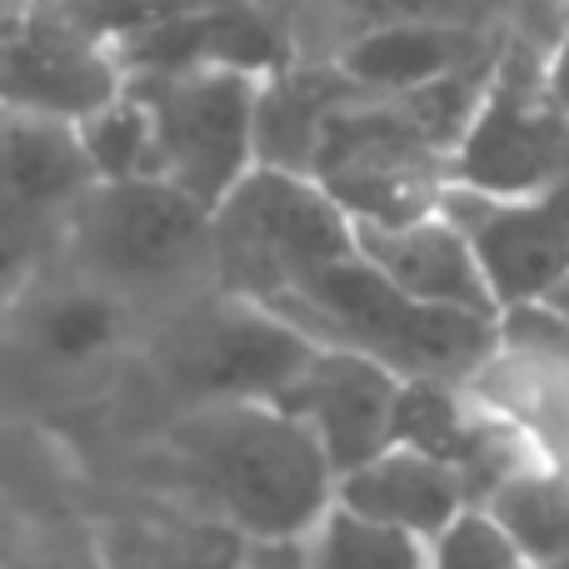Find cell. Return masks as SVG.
Listing matches in <instances>:
<instances>
[{
  "mask_svg": "<svg viewBox=\"0 0 569 569\" xmlns=\"http://www.w3.org/2000/svg\"><path fill=\"white\" fill-rule=\"evenodd\" d=\"M300 560L325 569H420L425 545L375 515L330 500L320 520L300 535Z\"/></svg>",
  "mask_w": 569,
  "mask_h": 569,
  "instance_id": "18",
  "label": "cell"
},
{
  "mask_svg": "<svg viewBox=\"0 0 569 569\" xmlns=\"http://www.w3.org/2000/svg\"><path fill=\"white\" fill-rule=\"evenodd\" d=\"M310 345L360 350L400 380H475L500 345V315L425 305L390 284L355 250L266 305Z\"/></svg>",
  "mask_w": 569,
  "mask_h": 569,
  "instance_id": "2",
  "label": "cell"
},
{
  "mask_svg": "<svg viewBox=\"0 0 569 569\" xmlns=\"http://www.w3.org/2000/svg\"><path fill=\"white\" fill-rule=\"evenodd\" d=\"M569 170V110L550 96L545 70L495 56L470 120L450 156V186L480 196H525Z\"/></svg>",
  "mask_w": 569,
  "mask_h": 569,
  "instance_id": "6",
  "label": "cell"
},
{
  "mask_svg": "<svg viewBox=\"0 0 569 569\" xmlns=\"http://www.w3.org/2000/svg\"><path fill=\"white\" fill-rule=\"evenodd\" d=\"M20 290H26L20 295V340L30 345V355L60 370H86L106 360L130 330V300L86 270L66 280L30 276Z\"/></svg>",
  "mask_w": 569,
  "mask_h": 569,
  "instance_id": "13",
  "label": "cell"
},
{
  "mask_svg": "<svg viewBox=\"0 0 569 569\" xmlns=\"http://www.w3.org/2000/svg\"><path fill=\"white\" fill-rule=\"evenodd\" d=\"M425 565L435 569H505L520 565V550L490 515L485 500H465L440 530L425 540Z\"/></svg>",
  "mask_w": 569,
  "mask_h": 569,
  "instance_id": "20",
  "label": "cell"
},
{
  "mask_svg": "<svg viewBox=\"0 0 569 569\" xmlns=\"http://www.w3.org/2000/svg\"><path fill=\"white\" fill-rule=\"evenodd\" d=\"M440 210L475 246L500 310L545 300L569 276V170L525 196H480L445 186Z\"/></svg>",
  "mask_w": 569,
  "mask_h": 569,
  "instance_id": "8",
  "label": "cell"
},
{
  "mask_svg": "<svg viewBox=\"0 0 569 569\" xmlns=\"http://www.w3.org/2000/svg\"><path fill=\"white\" fill-rule=\"evenodd\" d=\"M60 250L126 300L210 276V206L166 176L96 180L76 200Z\"/></svg>",
  "mask_w": 569,
  "mask_h": 569,
  "instance_id": "4",
  "label": "cell"
},
{
  "mask_svg": "<svg viewBox=\"0 0 569 569\" xmlns=\"http://www.w3.org/2000/svg\"><path fill=\"white\" fill-rule=\"evenodd\" d=\"M120 86H126V70H120L116 46L36 6L16 30L0 36V110L76 126Z\"/></svg>",
  "mask_w": 569,
  "mask_h": 569,
  "instance_id": "9",
  "label": "cell"
},
{
  "mask_svg": "<svg viewBox=\"0 0 569 569\" xmlns=\"http://www.w3.org/2000/svg\"><path fill=\"white\" fill-rule=\"evenodd\" d=\"M30 6H36V0H0V36H6V30H16L20 20L30 16Z\"/></svg>",
  "mask_w": 569,
  "mask_h": 569,
  "instance_id": "22",
  "label": "cell"
},
{
  "mask_svg": "<svg viewBox=\"0 0 569 569\" xmlns=\"http://www.w3.org/2000/svg\"><path fill=\"white\" fill-rule=\"evenodd\" d=\"M485 56L490 50H480V40L465 26H450L440 16H400L355 36L335 66L355 86L385 96V90H410V86H425V80H440Z\"/></svg>",
  "mask_w": 569,
  "mask_h": 569,
  "instance_id": "15",
  "label": "cell"
},
{
  "mask_svg": "<svg viewBox=\"0 0 569 569\" xmlns=\"http://www.w3.org/2000/svg\"><path fill=\"white\" fill-rule=\"evenodd\" d=\"M335 500L360 515H375V520L395 525V530L415 535V540L425 545L470 500V490H465L455 465L435 460V455L415 450V445H405V440H390L385 450H375L370 460L335 475Z\"/></svg>",
  "mask_w": 569,
  "mask_h": 569,
  "instance_id": "14",
  "label": "cell"
},
{
  "mask_svg": "<svg viewBox=\"0 0 569 569\" xmlns=\"http://www.w3.org/2000/svg\"><path fill=\"white\" fill-rule=\"evenodd\" d=\"M266 70L196 60V66L126 70L156 126V166L186 196L216 200L256 166V100Z\"/></svg>",
  "mask_w": 569,
  "mask_h": 569,
  "instance_id": "5",
  "label": "cell"
},
{
  "mask_svg": "<svg viewBox=\"0 0 569 569\" xmlns=\"http://www.w3.org/2000/svg\"><path fill=\"white\" fill-rule=\"evenodd\" d=\"M355 86L340 66L325 70H266L256 100V166L305 170L310 176L315 146H320L325 120L335 116L340 100H350Z\"/></svg>",
  "mask_w": 569,
  "mask_h": 569,
  "instance_id": "16",
  "label": "cell"
},
{
  "mask_svg": "<svg viewBox=\"0 0 569 569\" xmlns=\"http://www.w3.org/2000/svg\"><path fill=\"white\" fill-rule=\"evenodd\" d=\"M540 70H545V86H550V96L569 110V26H565V36L555 40V50L545 56Z\"/></svg>",
  "mask_w": 569,
  "mask_h": 569,
  "instance_id": "21",
  "label": "cell"
},
{
  "mask_svg": "<svg viewBox=\"0 0 569 569\" xmlns=\"http://www.w3.org/2000/svg\"><path fill=\"white\" fill-rule=\"evenodd\" d=\"M355 250V220L305 170L250 166L210 210V280L256 305Z\"/></svg>",
  "mask_w": 569,
  "mask_h": 569,
  "instance_id": "3",
  "label": "cell"
},
{
  "mask_svg": "<svg viewBox=\"0 0 569 569\" xmlns=\"http://www.w3.org/2000/svg\"><path fill=\"white\" fill-rule=\"evenodd\" d=\"M355 246L385 280L400 284L415 300L500 315L490 280L480 270V256L440 206L410 220H390V226H355Z\"/></svg>",
  "mask_w": 569,
  "mask_h": 569,
  "instance_id": "11",
  "label": "cell"
},
{
  "mask_svg": "<svg viewBox=\"0 0 569 569\" xmlns=\"http://www.w3.org/2000/svg\"><path fill=\"white\" fill-rule=\"evenodd\" d=\"M400 375L380 360L340 345H315L305 365L290 375V385L276 395V405L310 425L325 460L335 475L370 460L375 450L395 440V405H400Z\"/></svg>",
  "mask_w": 569,
  "mask_h": 569,
  "instance_id": "10",
  "label": "cell"
},
{
  "mask_svg": "<svg viewBox=\"0 0 569 569\" xmlns=\"http://www.w3.org/2000/svg\"><path fill=\"white\" fill-rule=\"evenodd\" d=\"M170 455L226 530L284 545L295 560L300 535L335 500V465L310 425L276 400H196L170 430Z\"/></svg>",
  "mask_w": 569,
  "mask_h": 569,
  "instance_id": "1",
  "label": "cell"
},
{
  "mask_svg": "<svg viewBox=\"0 0 569 569\" xmlns=\"http://www.w3.org/2000/svg\"><path fill=\"white\" fill-rule=\"evenodd\" d=\"M90 186L96 176L70 120L0 110V220L66 230Z\"/></svg>",
  "mask_w": 569,
  "mask_h": 569,
  "instance_id": "12",
  "label": "cell"
},
{
  "mask_svg": "<svg viewBox=\"0 0 569 569\" xmlns=\"http://www.w3.org/2000/svg\"><path fill=\"white\" fill-rule=\"evenodd\" d=\"M485 505L515 540L520 565H569V465H520L485 495Z\"/></svg>",
  "mask_w": 569,
  "mask_h": 569,
  "instance_id": "17",
  "label": "cell"
},
{
  "mask_svg": "<svg viewBox=\"0 0 569 569\" xmlns=\"http://www.w3.org/2000/svg\"><path fill=\"white\" fill-rule=\"evenodd\" d=\"M80 150L90 160L96 180H126V176H160L156 166V126H150L146 100L136 86H120L110 100H100L90 116L76 120Z\"/></svg>",
  "mask_w": 569,
  "mask_h": 569,
  "instance_id": "19",
  "label": "cell"
},
{
  "mask_svg": "<svg viewBox=\"0 0 569 569\" xmlns=\"http://www.w3.org/2000/svg\"><path fill=\"white\" fill-rule=\"evenodd\" d=\"M545 305H550V310L560 315V320H565V330H569V276H565L560 284H555L550 295H545Z\"/></svg>",
  "mask_w": 569,
  "mask_h": 569,
  "instance_id": "23",
  "label": "cell"
},
{
  "mask_svg": "<svg viewBox=\"0 0 569 569\" xmlns=\"http://www.w3.org/2000/svg\"><path fill=\"white\" fill-rule=\"evenodd\" d=\"M315 345L276 310L230 295L190 315L166 350L170 380L196 400H276Z\"/></svg>",
  "mask_w": 569,
  "mask_h": 569,
  "instance_id": "7",
  "label": "cell"
}]
</instances>
